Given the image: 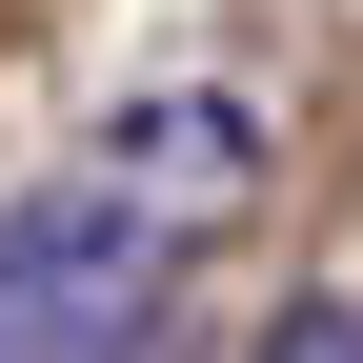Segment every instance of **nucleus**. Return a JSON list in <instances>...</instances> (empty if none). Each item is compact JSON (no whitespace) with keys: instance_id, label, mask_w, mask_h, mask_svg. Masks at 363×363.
I'll use <instances>...</instances> for the list:
<instances>
[{"instance_id":"nucleus-2","label":"nucleus","mask_w":363,"mask_h":363,"mask_svg":"<svg viewBox=\"0 0 363 363\" xmlns=\"http://www.w3.org/2000/svg\"><path fill=\"white\" fill-rule=\"evenodd\" d=\"M242 162H262V121H242V101H142V121H101V182H142L162 222H182V202H222Z\"/></svg>"},{"instance_id":"nucleus-3","label":"nucleus","mask_w":363,"mask_h":363,"mask_svg":"<svg viewBox=\"0 0 363 363\" xmlns=\"http://www.w3.org/2000/svg\"><path fill=\"white\" fill-rule=\"evenodd\" d=\"M242 363H363V303H283V323H262Z\"/></svg>"},{"instance_id":"nucleus-1","label":"nucleus","mask_w":363,"mask_h":363,"mask_svg":"<svg viewBox=\"0 0 363 363\" xmlns=\"http://www.w3.org/2000/svg\"><path fill=\"white\" fill-rule=\"evenodd\" d=\"M162 283H182V222L142 182H40L0 222V363H142Z\"/></svg>"}]
</instances>
